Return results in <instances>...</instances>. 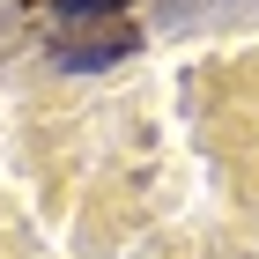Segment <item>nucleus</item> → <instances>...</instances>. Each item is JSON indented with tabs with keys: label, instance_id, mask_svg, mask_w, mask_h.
Instances as JSON below:
<instances>
[{
	"label": "nucleus",
	"instance_id": "f257e3e1",
	"mask_svg": "<svg viewBox=\"0 0 259 259\" xmlns=\"http://www.w3.org/2000/svg\"><path fill=\"white\" fill-rule=\"evenodd\" d=\"M67 15H104V8H119V0H60Z\"/></svg>",
	"mask_w": 259,
	"mask_h": 259
}]
</instances>
